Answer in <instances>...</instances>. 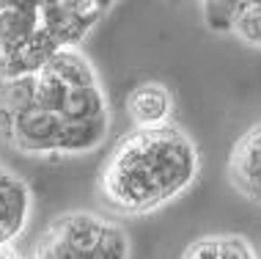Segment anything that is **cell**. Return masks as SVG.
I'll list each match as a JSON object with an SVG mask.
<instances>
[{
  "mask_svg": "<svg viewBox=\"0 0 261 259\" xmlns=\"http://www.w3.org/2000/svg\"><path fill=\"white\" fill-rule=\"evenodd\" d=\"M126 141L149 166L165 201L187 191L198 177V152L193 141L173 124L165 122L157 127H138L126 135Z\"/></svg>",
  "mask_w": 261,
  "mask_h": 259,
  "instance_id": "6da1fadb",
  "label": "cell"
},
{
  "mask_svg": "<svg viewBox=\"0 0 261 259\" xmlns=\"http://www.w3.org/2000/svg\"><path fill=\"white\" fill-rule=\"evenodd\" d=\"M102 187L105 196L124 213H149V209L165 204L154 174L126 138L118 144L116 155L105 171Z\"/></svg>",
  "mask_w": 261,
  "mask_h": 259,
  "instance_id": "7a4b0ae2",
  "label": "cell"
},
{
  "mask_svg": "<svg viewBox=\"0 0 261 259\" xmlns=\"http://www.w3.org/2000/svg\"><path fill=\"white\" fill-rule=\"evenodd\" d=\"M61 122L63 116L58 110L31 105V108L19 110L14 119L9 144H14L19 152H28V155H53V152H58Z\"/></svg>",
  "mask_w": 261,
  "mask_h": 259,
  "instance_id": "3957f363",
  "label": "cell"
},
{
  "mask_svg": "<svg viewBox=\"0 0 261 259\" xmlns=\"http://www.w3.org/2000/svg\"><path fill=\"white\" fill-rule=\"evenodd\" d=\"M228 179L239 196L261 201V122L237 141L228 157Z\"/></svg>",
  "mask_w": 261,
  "mask_h": 259,
  "instance_id": "277c9868",
  "label": "cell"
},
{
  "mask_svg": "<svg viewBox=\"0 0 261 259\" xmlns=\"http://www.w3.org/2000/svg\"><path fill=\"white\" fill-rule=\"evenodd\" d=\"M31 193L22 179L11 177L9 171L0 177V243H11L25 226Z\"/></svg>",
  "mask_w": 261,
  "mask_h": 259,
  "instance_id": "5b68a950",
  "label": "cell"
},
{
  "mask_svg": "<svg viewBox=\"0 0 261 259\" xmlns=\"http://www.w3.org/2000/svg\"><path fill=\"white\" fill-rule=\"evenodd\" d=\"M110 132V113L94 119H63L58 132L61 155H86L96 149Z\"/></svg>",
  "mask_w": 261,
  "mask_h": 259,
  "instance_id": "8992f818",
  "label": "cell"
},
{
  "mask_svg": "<svg viewBox=\"0 0 261 259\" xmlns=\"http://www.w3.org/2000/svg\"><path fill=\"white\" fill-rule=\"evenodd\" d=\"M171 91L160 83H146V86H138L129 94V116L138 127H157V124H165L168 116H171Z\"/></svg>",
  "mask_w": 261,
  "mask_h": 259,
  "instance_id": "52a82bcc",
  "label": "cell"
},
{
  "mask_svg": "<svg viewBox=\"0 0 261 259\" xmlns=\"http://www.w3.org/2000/svg\"><path fill=\"white\" fill-rule=\"evenodd\" d=\"M102 218H96V215H88V213H69L58 218L53 223V232L61 237L63 243H69L74 251H80V254L91 256V251H94L96 240H99V232H102Z\"/></svg>",
  "mask_w": 261,
  "mask_h": 259,
  "instance_id": "ba28073f",
  "label": "cell"
},
{
  "mask_svg": "<svg viewBox=\"0 0 261 259\" xmlns=\"http://www.w3.org/2000/svg\"><path fill=\"white\" fill-rule=\"evenodd\" d=\"M44 69H50L53 75L66 83V88H74V86H94L96 83V75H94V66L88 64V58L83 53H77L74 47H58L50 61L44 64Z\"/></svg>",
  "mask_w": 261,
  "mask_h": 259,
  "instance_id": "9c48e42d",
  "label": "cell"
},
{
  "mask_svg": "<svg viewBox=\"0 0 261 259\" xmlns=\"http://www.w3.org/2000/svg\"><path fill=\"white\" fill-rule=\"evenodd\" d=\"M58 113L63 119H94V116H105V113H108V102H105V94H102L99 83H94V86L66 88V97H63Z\"/></svg>",
  "mask_w": 261,
  "mask_h": 259,
  "instance_id": "30bf717a",
  "label": "cell"
},
{
  "mask_svg": "<svg viewBox=\"0 0 261 259\" xmlns=\"http://www.w3.org/2000/svg\"><path fill=\"white\" fill-rule=\"evenodd\" d=\"M63 97H66V83L58 75H53L50 69L41 66L33 75V105L47 108V110H61Z\"/></svg>",
  "mask_w": 261,
  "mask_h": 259,
  "instance_id": "8fae6325",
  "label": "cell"
},
{
  "mask_svg": "<svg viewBox=\"0 0 261 259\" xmlns=\"http://www.w3.org/2000/svg\"><path fill=\"white\" fill-rule=\"evenodd\" d=\"M126 256H129V240H126L124 229L105 221L99 240L91 251V259H126Z\"/></svg>",
  "mask_w": 261,
  "mask_h": 259,
  "instance_id": "7c38bea8",
  "label": "cell"
},
{
  "mask_svg": "<svg viewBox=\"0 0 261 259\" xmlns=\"http://www.w3.org/2000/svg\"><path fill=\"white\" fill-rule=\"evenodd\" d=\"M220 259H256V251L245 237H220Z\"/></svg>",
  "mask_w": 261,
  "mask_h": 259,
  "instance_id": "4fadbf2b",
  "label": "cell"
},
{
  "mask_svg": "<svg viewBox=\"0 0 261 259\" xmlns=\"http://www.w3.org/2000/svg\"><path fill=\"white\" fill-rule=\"evenodd\" d=\"M181 259H220V237H203L187 246Z\"/></svg>",
  "mask_w": 261,
  "mask_h": 259,
  "instance_id": "5bb4252c",
  "label": "cell"
},
{
  "mask_svg": "<svg viewBox=\"0 0 261 259\" xmlns=\"http://www.w3.org/2000/svg\"><path fill=\"white\" fill-rule=\"evenodd\" d=\"M0 259H17V254H11L9 243H0Z\"/></svg>",
  "mask_w": 261,
  "mask_h": 259,
  "instance_id": "9a60e30c",
  "label": "cell"
},
{
  "mask_svg": "<svg viewBox=\"0 0 261 259\" xmlns=\"http://www.w3.org/2000/svg\"><path fill=\"white\" fill-rule=\"evenodd\" d=\"M113 3H116V0H94V6H96V9H99V11H105V9H110Z\"/></svg>",
  "mask_w": 261,
  "mask_h": 259,
  "instance_id": "2e32d148",
  "label": "cell"
},
{
  "mask_svg": "<svg viewBox=\"0 0 261 259\" xmlns=\"http://www.w3.org/2000/svg\"><path fill=\"white\" fill-rule=\"evenodd\" d=\"M9 9V0H0V11H6Z\"/></svg>",
  "mask_w": 261,
  "mask_h": 259,
  "instance_id": "e0dca14e",
  "label": "cell"
}]
</instances>
